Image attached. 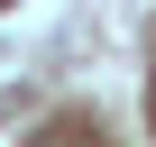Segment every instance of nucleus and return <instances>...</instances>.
Masks as SVG:
<instances>
[{
	"label": "nucleus",
	"instance_id": "obj_1",
	"mask_svg": "<svg viewBox=\"0 0 156 147\" xmlns=\"http://www.w3.org/2000/svg\"><path fill=\"white\" fill-rule=\"evenodd\" d=\"M0 9H9V0H0Z\"/></svg>",
	"mask_w": 156,
	"mask_h": 147
}]
</instances>
